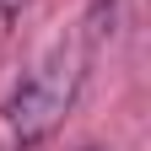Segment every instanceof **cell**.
I'll use <instances>...</instances> for the list:
<instances>
[{
	"label": "cell",
	"mask_w": 151,
	"mask_h": 151,
	"mask_svg": "<svg viewBox=\"0 0 151 151\" xmlns=\"http://www.w3.org/2000/svg\"><path fill=\"white\" fill-rule=\"evenodd\" d=\"M76 86H81V49H54L49 60H38L32 70H27V81L11 92V103H6V124H11V135L22 140V146H32V140H43L54 124L70 113V103H76Z\"/></svg>",
	"instance_id": "6da1fadb"
},
{
	"label": "cell",
	"mask_w": 151,
	"mask_h": 151,
	"mask_svg": "<svg viewBox=\"0 0 151 151\" xmlns=\"http://www.w3.org/2000/svg\"><path fill=\"white\" fill-rule=\"evenodd\" d=\"M22 6H27V0H0V16H6V22H11V16L22 11Z\"/></svg>",
	"instance_id": "7a4b0ae2"
}]
</instances>
